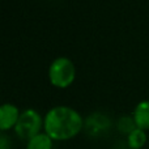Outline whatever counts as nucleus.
Masks as SVG:
<instances>
[{"mask_svg": "<svg viewBox=\"0 0 149 149\" xmlns=\"http://www.w3.org/2000/svg\"><path fill=\"white\" fill-rule=\"evenodd\" d=\"M0 149H10L9 141H8V137L4 134L0 136Z\"/></svg>", "mask_w": 149, "mask_h": 149, "instance_id": "nucleus-10", "label": "nucleus"}, {"mask_svg": "<svg viewBox=\"0 0 149 149\" xmlns=\"http://www.w3.org/2000/svg\"><path fill=\"white\" fill-rule=\"evenodd\" d=\"M76 68L71 59L65 56H59L52 60L49 67V79L54 86L67 88L74 81Z\"/></svg>", "mask_w": 149, "mask_h": 149, "instance_id": "nucleus-2", "label": "nucleus"}, {"mask_svg": "<svg viewBox=\"0 0 149 149\" xmlns=\"http://www.w3.org/2000/svg\"><path fill=\"white\" fill-rule=\"evenodd\" d=\"M116 127H118V130L122 134H127V135H130L132 131H135V130L137 128L134 116H132V118L131 116H122V118H119L118 123H116Z\"/></svg>", "mask_w": 149, "mask_h": 149, "instance_id": "nucleus-9", "label": "nucleus"}, {"mask_svg": "<svg viewBox=\"0 0 149 149\" xmlns=\"http://www.w3.org/2000/svg\"><path fill=\"white\" fill-rule=\"evenodd\" d=\"M127 143L131 149H141L147 143V134L144 130L136 128L127 136Z\"/></svg>", "mask_w": 149, "mask_h": 149, "instance_id": "nucleus-8", "label": "nucleus"}, {"mask_svg": "<svg viewBox=\"0 0 149 149\" xmlns=\"http://www.w3.org/2000/svg\"><path fill=\"white\" fill-rule=\"evenodd\" d=\"M20 111L17 106L12 103H3L0 107V130L7 131L17 124L18 118H20Z\"/></svg>", "mask_w": 149, "mask_h": 149, "instance_id": "nucleus-4", "label": "nucleus"}, {"mask_svg": "<svg viewBox=\"0 0 149 149\" xmlns=\"http://www.w3.org/2000/svg\"><path fill=\"white\" fill-rule=\"evenodd\" d=\"M52 139L47 134H38L26 144V149H51Z\"/></svg>", "mask_w": 149, "mask_h": 149, "instance_id": "nucleus-7", "label": "nucleus"}, {"mask_svg": "<svg viewBox=\"0 0 149 149\" xmlns=\"http://www.w3.org/2000/svg\"><path fill=\"white\" fill-rule=\"evenodd\" d=\"M81 115L68 106H55L47 111L43 119L45 134L52 140H68L74 137L84 127Z\"/></svg>", "mask_w": 149, "mask_h": 149, "instance_id": "nucleus-1", "label": "nucleus"}, {"mask_svg": "<svg viewBox=\"0 0 149 149\" xmlns=\"http://www.w3.org/2000/svg\"><path fill=\"white\" fill-rule=\"evenodd\" d=\"M134 119L137 128L149 130V101H141L136 105L134 111Z\"/></svg>", "mask_w": 149, "mask_h": 149, "instance_id": "nucleus-6", "label": "nucleus"}, {"mask_svg": "<svg viewBox=\"0 0 149 149\" xmlns=\"http://www.w3.org/2000/svg\"><path fill=\"white\" fill-rule=\"evenodd\" d=\"M42 124L43 120L38 111L34 109H28L21 113L17 124L15 126V132L20 139H25L29 141L31 137L41 134L39 131L42 128Z\"/></svg>", "mask_w": 149, "mask_h": 149, "instance_id": "nucleus-3", "label": "nucleus"}, {"mask_svg": "<svg viewBox=\"0 0 149 149\" xmlns=\"http://www.w3.org/2000/svg\"><path fill=\"white\" fill-rule=\"evenodd\" d=\"M85 130H86L88 134L90 135H98L101 132L106 131V130L110 127V120L106 115L100 113L92 114L90 116H88V119L85 120Z\"/></svg>", "mask_w": 149, "mask_h": 149, "instance_id": "nucleus-5", "label": "nucleus"}]
</instances>
